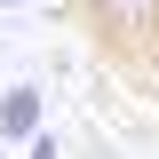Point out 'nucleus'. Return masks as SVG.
Wrapping results in <instances>:
<instances>
[{
    "instance_id": "1",
    "label": "nucleus",
    "mask_w": 159,
    "mask_h": 159,
    "mask_svg": "<svg viewBox=\"0 0 159 159\" xmlns=\"http://www.w3.org/2000/svg\"><path fill=\"white\" fill-rule=\"evenodd\" d=\"M80 8L111 48H135V56L159 48V0H80Z\"/></svg>"
},
{
    "instance_id": "2",
    "label": "nucleus",
    "mask_w": 159,
    "mask_h": 159,
    "mask_svg": "<svg viewBox=\"0 0 159 159\" xmlns=\"http://www.w3.org/2000/svg\"><path fill=\"white\" fill-rule=\"evenodd\" d=\"M0 143H40V88L16 80V88H0Z\"/></svg>"
},
{
    "instance_id": "3",
    "label": "nucleus",
    "mask_w": 159,
    "mask_h": 159,
    "mask_svg": "<svg viewBox=\"0 0 159 159\" xmlns=\"http://www.w3.org/2000/svg\"><path fill=\"white\" fill-rule=\"evenodd\" d=\"M24 159H64V151H56V143H48V135H40V143H32V151H24Z\"/></svg>"
}]
</instances>
